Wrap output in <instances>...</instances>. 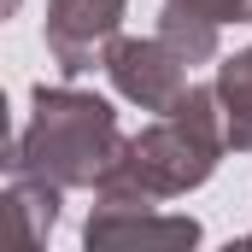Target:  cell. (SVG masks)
I'll return each instance as SVG.
<instances>
[{"label": "cell", "instance_id": "obj_7", "mask_svg": "<svg viewBox=\"0 0 252 252\" xmlns=\"http://www.w3.org/2000/svg\"><path fill=\"white\" fill-rule=\"evenodd\" d=\"M12 217H18V199H0V241L12 235Z\"/></svg>", "mask_w": 252, "mask_h": 252}, {"label": "cell", "instance_id": "obj_1", "mask_svg": "<svg viewBox=\"0 0 252 252\" xmlns=\"http://www.w3.org/2000/svg\"><path fill=\"white\" fill-rule=\"evenodd\" d=\"M124 153L118 141V112L94 94L76 88H35V118L24 135V176H41L53 188H76V182H100L112 170V158Z\"/></svg>", "mask_w": 252, "mask_h": 252}, {"label": "cell", "instance_id": "obj_2", "mask_svg": "<svg viewBox=\"0 0 252 252\" xmlns=\"http://www.w3.org/2000/svg\"><path fill=\"white\" fill-rule=\"evenodd\" d=\"M118 18H124V0H53L47 6V47L64 76H82L94 70V59H106Z\"/></svg>", "mask_w": 252, "mask_h": 252}, {"label": "cell", "instance_id": "obj_6", "mask_svg": "<svg viewBox=\"0 0 252 252\" xmlns=\"http://www.w3.org/2000/svg\"><path fill=\"white\" fill-rule=\"evenodd\" d=\"M164 6H176V12H193V18H205V24H247V6L252 0H164Z\"/></svg>", "mask_w": 252, "mask_h": 252}, {"label": "cell", "instance_id": "obj_9", "mask_svg": "<svg viewBox=\"0 0 252 252\" xmlns=\"http://www.w3.org/2000/svg\"><path fill=\"white\" fill-rule=\"evenodd\" d=\"M12 12H18V0H0V18H12Z\"/></svg>", "mask_w": 252, "mask_h": 252}, {"label": "cell", "instance_id": "obj_4", "mask_svg": "<svg viewBox=\"0 0 252 252\" xmlns=\"http://www.w3.org/2000/svg\"><path fill=\"white\" fill-rule=\"evenodd\" d=\"M217 112H223V147L252 153V47L223 64L217 76Z\"/></svg>", "mask_w": 252, "mask_h": 252}, {"label": "cell", "instance_id": "obj_5", "mask_svg": "<svg viewBox=\"0 0 252 252\" xmlns=\"http://www.w3.org/2000/svg\"><path fill=\"white\" fill-rule=\"evenodd\" d=\"M193 235H199V229L182 223V217H176V223H147V217H141V223H118L112 211L88 217V247H94V241H193Z\"/></svg>", "mask_w": 252, "mask_h": 252}, {"label": "cell", "instance_id": "obj_3", "mask_svg": "<svg viewBox=\"0 0 252 252\" xmlns=\"http://www.w3.org/2000/svg\"><path fill=\"white\" fill-rule=\"evenodd\" d=\"M106 70H112V82L124 88L129 100H141L147 112H170L176 94L188 88V64L176 59L158 35L153 41H112L106 47Z\"/></svg>", "mask_w": 252, "mask_h": 252}, {"label": "cell", "instance_id": "obj_8", "mask_svg": "<svg viewBox=\"0 0 252 252\" xmlns=\"http://www.w3.org/2000/svg\"><path fill=\"white\" fill-rule=\"evenodd\" d=\"M0 164H12V147H6V94H0Z\"/></svg>", "mask_w": 252, "mask_h": 252}]
</instances>
